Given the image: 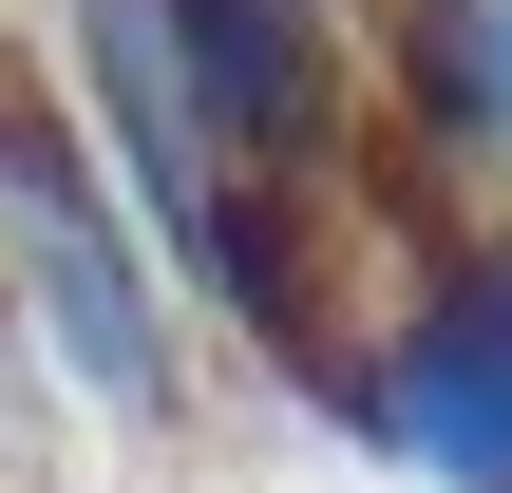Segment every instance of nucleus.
Listing matches in <instances>:
<instances>
[{
	"label": "nucleus",
	"instance_id": "obj_1",
	"mask_svg": "<svg viewBox=\"0 0 512 493\" xmlns=\"http://www.w3.org/2000/svg\"><path fill=\"white\" fill-rule=\"evenodd\" d=\"M0 304L38 342V380H76L114 437H171L190 418V285L171 247L133 228L57 38H0Z\"/></svg>",
	"mask_w": 512,
	"mask_h": 493
},
{
	"label": "nucleus",
	"instance_id": "obj_2",
	"mask_svg": "<svg viewBox=\"0 0 512 493\" xmlns=\"http://www.w3.org/2000/svg\"><path fill=\"white\" fill-rule=\"evenodd\" d=\"M152 38L247 209H380V57L342 0H152Z\"/></svg>",
	"mask_w": 512,
	"mask_h": 493
},
{
	"label": "nucleus",
	"instance_id": "obj_3",
	"mask_svg": "<svg viewBox=\"0 0 512 493\" xmlns=\"http://www.w3.org/2000/svg\"><path fill=\"white\" fill-rule=\"evenodd\" d=\"M399 285L361 342V437L437 493H512V209H399Z\"/></svg>",
	"mask_w": 512,
	"mask_h": 493
},
{
	"label": "nucleus",
	"instance_id": "obj_4",
	"mask_svg": "<svg viewBox=\"0 0 512 493\" xmlns=\"http://www.w3.org/2000/svg\"><path fill=\"white\" fill-rule=\"evenodd\" d=\"M380 57V152L399 171H512V0H380L361 19Z\"/></svg>",
	"mask_w": 512,
	"mask_h": 493
},
{
	"label": "nucleus",
	"instance_id": "obj_5",
	"mask_svg": "<svg viewBox=\"0 0 512 493\" xmlns=\"http://www.w3.org/2000/svg\"><path fill=\"white\" fill-rule=\"evenodd\" d=\"M0 475H38V342H19V304H0Z\"/></svg>",
	"mask_w": 512,
	"mask_h": 493
}]
</instances>
